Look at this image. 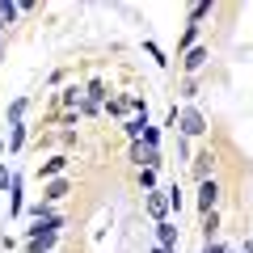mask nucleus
<instances>
[{"instance_id":"obj_24","label":"nucleus","mask_w":253,"mask_h":253,"mask_svg":"<svg viewBox=\"0 0 253 253\" xmlns=\"http://www.w3.org/2000/svg\"><path fill=\"white\" fill-rule=\"evenodd\" d=\"M194 93H199V84H194V76H186L181 81V97H194Z\"/></svg>"},{"instance_id":"obj_16","label":"nucleus","mask_w":253,"mask_h":253,"mask_svg":"<svg viewBox=\"0 0 253 253\" xmlns=\"http://www.w3.org/2000/svg\"><path fill=\"white\" fill-rule=\"evenodd\" d=\"M26 110H30V97H13V101H9V110H4V118H9V126L26 123Z\"/></svg>"},{"instance_id":"obj_5","label":"nucleus","mask_w":253,"mask_h":253,"mask_svg":"<svg viewBox=\"0 0 253 253\" xmlns=\"http://www.w3.org/2000/svg\"><path fill=\"white\" fill-rule=\"evenodd\" d=\"M26 215V177L13 169V181H9V219H21Z\"/></svg>"},{"instance_id":"obj_18","label":"nucleus","mask_w":253,"mask_h":253,"mask_svg":"<svg viewBox=\"0 0 253 253\" xmlns=\"http://www.w3.org/2000/svg\"><path fill=\"white\" fill-rule=\"evenodd\" d=\"M17 17H21V4H13V0H0V30H9Z\"/></svg>"},{"instance_id":"obj_9","label":"nucleus","mask_w":253,"mask_h":253,"mask_svg":"<svg viewBox=\"0 0 253 253\" xmlns=\"http://www.w3.org/2000/svg\"><path fill=\"white\" fill-rule=\"evenodd\" d=\"M81 101H84V84H68V89H59L55 106H63L68 114H81Z\"/></svg>"},{"instance_id":"obj_27","label":"nucleus","mask_w":253,"mask_h":253,"mask_svg":"<svg viewBox=\"0 0 253 253\" xmlns=\"http://www.w3.org/2000/svg\"><path fill=\"white\" fill-rule=\"evenodd\" d=\"M148 253H177V249H165V245H152V249H148Z\"/></svg>"},{"instance_id":"obj_19","label":"nucleus","mask_w":253,"mask_h":253,"mask_svg":"<svg viewBox=\"0 0 253 253\" xmlns=\"http://www.w3.org/2000/svg\"><path fill=\"white\" fill-rule=\"evenodd\" d=\"M144 51H148V55H152V63H156V68H165V63H169V55H165V51H161V46H156V42H152V38H144Z\"/></svg>"},{"instance_id":"obj_12","label":"nucleus","mask_w":253,"mask_h":253,"mask_svg":"<svg viewBox=\"0 0 253 253\" xmlns=\"http://www.w3.org/2000/svg\"><path fill=\"white\" fill-rule=\"evenodd\" d=\"M68 194H72V186H68L63 177H55V181H46V186H42V203H51V207L59 199H68Z\"/></svg>"},{"instance_id":"obj_6","label":"nucleus","mask_w":253,"mask_h":253,"mask_svg":"<svg viewBox=\"0 0 253 253\" xmlns=\"http://www.w3.org/2000/svg\"><path fill=\"white\" fill-rule=\"evenodd\" d=\"M215 207H219V181L207 177V181H199V215H211Z\"/></svg>"},{"instance_id":"obj_29","label":"nucleus","mask_w":253,"mask_h":253,"mask_svg":"<svg viewBox=\"0 0 253 253\" xmlns=\"http://www.w3.org/2000/svg\"><path fill=\"white\" fill-rule=\"evenodd\" d=\"M0 152H4V139H0Z\"/></svg>"},{"instance_id":"obj_17","label":"nucleus","mask_w":253,"mask_h":253,"mask_svg":"<svg viewBox=\"0 0 253 253\" xmlns=\"http://www.w3.org/2000/svg\"><path fill=\"white\" fill-rule=\"evenodd\" d=\"M156 245H165V249H177V228H173L169 219H161V224H156Z\"/></svg>"},{"instance_id":"obj_22","label":"nucleus","mask_w":253,"mask_h":253,"mask_svg":"<svg viewBox=\"0 0 253 253\" xmlns=\"http://www.w3.org/2000/svg\"><path fill=\"white\" fill-rule=\"evenodd\" d=\"M211 13V0H199V4H190V21H203Z\"/></svg>"},{"instance_id":"obj_7","label":"nucleus","mask_w":253,"mask_h":253,"mask_svg":"<svg viewBox=\"0 0 253 253\" xmlns=\"http://www.w3.org/2000/svg\"><path fill=\"white\" fill-rule=\"evenodd\" d=\"M207 59H211V46H190L186 55H181V72L186 76H194V72H203V68H207Z\"/></svg>"},{"instance_id":"obj_4","label":"nucleus","mask_w":253,"mask_h":253,"mask_svg":"<svg viewBox=\"0 0 253 253\" xmlns=\"http://www.w3.org/2000/svg\"><path fill=\"white\" fill-rule=\"evenodd\" d=\"M26 215H30V224H42V228H63V215L51 207V203H26Z\"/></svg>"},{"instance_id":"obj_28","label":"nucleus","mask_w":253,"mask_h":253,"mask_svg":"<svg viewBox=\"0 0 253 253\" xmlns=\"http://www.w3.org/2000/svg\"><path fill=\"white\" fill-rule=\"evenodd\" d=\"M241 253H253V236H249V241H245V245H241Z\"/></svg>"},{"instance_id":"obj_26","label":"nucleus","mask_w":253,"mask_h":253,"mask_svg":"<svg viewBox=\"0 0 253 253\" xmlns=\"http://www.w3.org/2000/svg\"><path fill=\"white\" fill-rule=\"evenodd\" d=\"M203 253H228V249H224L219 241H211V245H203Z\"/></svg>"},{"instance_id":"obj_2","label":"nucleus","mask_w":253,"mask_h":253,"mask_svg":"<svg viewBox=\"0 0 253 253\" xmlns=\"http://www.w3.org/2000/svg\"><path fill=\"white\" fill-rule=\"evenodd\" d=\"M173 126H177V135L194 139V135H203V131H207V118H203L194 106H186V110H177V114H173Z\"/></svg>"},{"instance_id":"obj_1","label":"nucleus","mask_w":253,"mask_h":253,"mask_svg":"<svg viewBox=\"0 0 253 253\" xmlns=\"http://www.w3.org/2000/svg\"><path fill=\"white\" fill-rule=\"evenodd\" d=\"M55 241H59V228H42V224H30L26 228V253H51Z\"/></svg>"},{"instance_id":"obj_25","label":"nucleus","mask_w":253,"mask_h":253,"mask_svg":"<svg viewBox=\"0 0 253 253\" xmlns=\"http://www.w3.org/2000/svg\"><path fill=\"white\" fill-rule=\"evenodd\" d=\"M9 181H13V169H9V165H0V190H9Z\"/></svg>"},{"instance_id":"obj_30","label":"nucleus","mask_w":253,"mask_h":253,"mask_svg":"<svg viewBox=\"0 0 253 253\" xmlns=\"http://www.w3.org/2000/svg\"><path fill=\"white\" fill-rule=\"evenodd\" d=\"M0 42H4V30H0Z\"/></svg>"},{"instance_id":"obj_8","label":"nucleus","mask_w":253,"mask_h":253,"mask_svg":"<svg viewBox=\"0 0 253 253\" xmlns=\"http://www.w3.org/2000/svg\"><path fill=\"white\" fill-rule=\"evenodd\" d=\"M144 211L156 219V224H161V219H169V199H165V190H161V186L144 194Z\"/></svg>"},{"instance_id":"obj_20","label":"nucleus","mask_w":253,"mask_h":253,"mask_svg":"<svg viewBox=\"0 0 253 253\" xmlns=\"http://www.w3.org/2000/svg\"><path fill=\"white\" fill-rule=\"evenodd\" d=\"M215 232H219V215L211 211V215H203V236H207V245L215 241Z\"/></svg>"},{"instance_id":"obj_3","label":"nucleus","mask_w":253,"mask_h":253,"mask_svg":"<svg viewBox=\"0 0 253 253\" xmlns=\"http://www.w3.org/2000/svg\"><path fill=\"white\" fill-rule=\"evenodd\" d=\"M106 81L101 76H93L89 84H84V101H81V118H89V114H101V106H106Z\"/></svg>"},{"instance_id":"obj_21","label":"nucleus","mask_w":253,"mask_h":253,"mask_svg":"<svg viewBox=\"0 0 253 253\" xmlns=\"http://www.w3.org/2000/svg\"><path fill=\"white\" fill-rule=\"evenodd\" d=\"M139 144H148V148H161V126H152V123H148V126H144V135H139Z\"/></svg>"},{"instance_id":"obj_14","label":"nucleus","mask_w":253,"mask_h":253,"mask_svg":"<svg viewBox=\"0 0 253 253\" xmlns=\"http://www.w3.org/2000/svg\"><path fill=\"white\" fill-rule=\"evenodd\" d=\"M199 26L203 21H186V30H181V38H177V55H186L190 46H199Z\"/></svg>"},{"instance_id":"obj_11","label":"nucleus","mask_w":253,"mask_h":253,"mask_svg":"<svg viewBox=\"0 0 253 253\" xmlns=\"http://www.w3.org/2000/svg\"><path fill=\"white\" fill-rule=\"evenodd\" d=\"M63 169H68V152H55V156H46V161L38 165V177H42V181H55Z\"/></svg>"},{"instance_id":"obj_15","label":"nucleus","mask_w":253,"mask_h":253,"mask_svg":"<svg viewBox=\"0 0 253 253\" xmlns=\"http://www.w3.org/2000/svg\"><path fill=\"white\" fill-rule=\"evenodd\" d=\"M26 139H30V126L17 123V126H9V139H4V148H9V152H21V148H26Z\"/></svg>"},{"instance_id":"obj_10","label":"nucleus","mask_w":253,"mask_h":253,"mask_svg":"<svg viewBox=\"0 0 253 253\" xmlns=\"http://www.w3.org/2000/svg\"><path fill=\"white\" fill-rule=\"evenodd\" d=\"M211 169H215V152H211V148H203V152L190 161V173H194V181H207Z\"/></svg>"},{"instance_id":"obj_13","label":"nucleus","mask_w":253,"mask_h":253,"mask_svg":"<svg viewBox=\"0 0 253 253\" xmlns=\"http://www.w3.org/2000/svg\"><path fill=\"white\" fill-rule=\"evenodd\" d=\"M144 126H148V114H131V118H123V135L135 144V139L144 135Z\"/></svg>"},{"instance_id":"obj_23","label":"nucleus","mask_w":253,"mask_h":253,"mask_svg":"<svg viewBox=\"0 0 253 253\" xmlns=\"http://www.w3.org/2000/svg\"><path fill=\"white\" fill-rule=\"evenodd\" d=\"M139 186H144V194L156 190V169H139Z\"/></svg>"}]
</instances>
